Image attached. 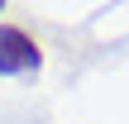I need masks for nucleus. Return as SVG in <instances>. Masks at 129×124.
Here are the masks:
<instances>
[{"mask_svg": "<svg viewBox=\"0 0 129 124\" xmlns=\"http://www.w3.org/2000/svg\"><path fill=\"white\" fill-rule=\"evenodd\" d=\"M38 67H43L38 43H34L24 29L0 24V76H34Z\"/></svg>", "mask_w": 129, "mask_h": 124, "instance_id": "1", "label": "nucleus"}]
</instances>
